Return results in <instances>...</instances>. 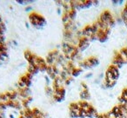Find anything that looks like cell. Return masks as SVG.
Masks as SVG:
<instances>
[]
</instances>
